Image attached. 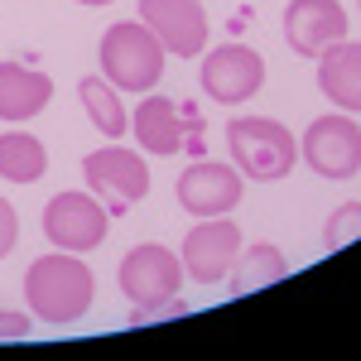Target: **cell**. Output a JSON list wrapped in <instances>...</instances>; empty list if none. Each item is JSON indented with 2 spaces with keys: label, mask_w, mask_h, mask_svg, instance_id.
I'll use <instances>...</instances> for the list:
<instances>
[{
  "label": "cell",
  "mask_w": 361,
  "mask_h": 361,
  "mask_svg": "<svg viewBox=\"0 0 361 361\" xmlns=\"http://www.w3.org/2000/svg\"><path fill=\"white\" fill-rule=\"evenodd\" d=\"M92 299H97V275H92V265H87L82 255L54 246V255L29 260V270H25V304H29V313H34L39 323H49V328H68V323L87 318Z\"/></svg>",
  "instance_id": "1"
},
{
  "label": "cell",
  "mask_w": 361,
  "mask_h": 361,
  "mask_svg": "<svg viewBox=\"0 0 361 361\" xmlns=\"http://www.w3.org/2000/svg\"><path fill=\"white\" fill-rule=\"evenodd\" d=\"M226 149H231V164L241 169L250 183H279L299 164V135L284 121H270V116L226 121Z\"/></svg>",
  "instance_id": "2"
},
{
  "label": "cell",
  "mask_w": 361,
  "mask_h": 361,
  "mask_svg": "<svg viewBox=\"0 0 361 361\" xmlns=\"http://www.w3.org/2000/svg\"><path fill=\"white\" fill-rule=\"evenodd\" d=\"M164 44L140 25V20H121L102 34L97 44V63H102V78L116 87V92H130V97H145L154 92L159 78H164Z\"/></svg>",
  "instance_id": "3"
},
{
  "label": "cell",
  "mask_w": 361,
  "mask_h": 361,
  "mask_svg": "<svg viewBox=\"0 0 361 361\" xmlns=\"http://www.w3.org/2000/svg\"><path fill=\"white\" fill-rule=\"evenodd\" d=\"M299 159H304L318 178L342 183L361 173V126L352 111H328L318 121H308V130L299 135Z\"/></svg>",
  "instance_id": "4"
},
{
  "label": "cell",
  "mask_w": 361,
  "mask_h": 361,
  "mask_svg": "<svg viewBox=\"0 0 361 361\" xmlns=\"http://www.w3.org/2000/svg\"><path fill=\"white\" fill-rule=\"evenodd\" d=\"M82 178L87 188L106 202V212H126V207H135L140 197L149 193V164H145V149H130V145H102V149H92L82 159Z\"/></svg>",
  "instance_id": "5"
},
{
  "label": "cell",
  "mask_w": 361,
  "mask_h": 361,
  "mask_svg": "<svg viewBox=\"0 0 361 361\" xmlns=\"http://www.w3.org/2000/svg\"><path fill=\"white\" fill-rule=\"evenodd\" d=\"M106 231H111L106 202L92 193V188H87V193H78V188L54 193L49 207H44V236H49V246H58V250L92 255V250L106 241Z\"/></svg>",
  "instance_id": "6"
},
{
  "label": "cell",
  "mask_w": 361,
  "mask_h": 361,
  "mask_svg": "<svg viewBox=\"0 0 361 361\" xmlns=\"http://www.w3.org/2000/svg\"><path fill=\"white\" fill-rule=\"evenodd\" d=\"M197 82L207 92V102H222V106H241L250 102L260 87H265V58L255 54L250 44H217V49H202V73Z\"/></svg>",
  "instance_id": "7"
},
{
  "label": "cell",
  "mask_w": 361,
  "mask_h": 361,
  "mask_svg": "<svg viewBox=\"0 0 361 361\" xmlns=\"http://www.w3.org/2000/svg\"><path fill=\"white\" fill-rule=\"evenodd\" d=\"M241 246H246V241H241V226L231 222V212H226V217H202V222L188 226L183 250H178L183 275L193 279V284H222V279L231 275Z\"/></svg>",
  "instance_id": "8"
},
{
  "label": "cell",
  "mask_w": 361,
  "mask_h": 361,
  "mask_svg": "<svg viewBox=\"0 0 361 361\" xmlns=\"http://www.w3.org/2000/svg\"><path fill=\"white\" fill-rule=\"evenodd\" d=\"M241 193H246V173L236 164H217V159L188 164L173 183V197L188 217H226V212H236Z\"/></svg>",
  "instance_id": "9"
},
{
  "label": "cell",
  "mask_w": 361,
  "mask_h": 361,
  "mask_svg": "<svg viewBox=\"0 0 361 361\" xmlns=\"http://www.w3.org/2000/svg\"><path fill=\"white\" fill-rule=\"evenodd\" d=\"M183 279H188L183 275V260L169 246H159V241H140V246H130L126 260H121V294L135 308L173 299V294L183 289Z\"/></svg>",
  "instance_id": "10"
},
{
  "label": "cell",
  "mask_w": 361,
  "mask_h": 361,
  "mask_svg": "<svg viewBox=\"0 0 361 361\" xmlns=\"http://www.w3.org/2000/svg\"><path fill=\"white\" fill-rule=\"evenodd\" d=\"M140 25L149 29L169 58H202L207 49V10L202 0H140Z\"/></svg>",
  "instance_id": "11"
},
{
  "label": "cell",
  "mask_w": 361,
  "mask_h": 361,
  "mask_svg": "<svg viewBox=\"0 0 361 361\" xmlns=\"http://www.w3.org/2000/svg\"><path fill=\"white\" fill-rule=\"evenodd\" d=\"M347 39V5L342 0H289L284 10V44L299 58H318Z\"/></svg>",
  "instance_id": "12"
},
{
  "label": "cell",
  "mask_w": 361,
  "mask_h": 361,
  "mask_svg": "<svg viewBox=\"0 0 361 361\" xmlns=\"http://www.w3.org/2000/svg\"><path fill=\"white\" fill-rule=\"evenodd\" d=\"M130 135L140 140V149L145 154H154V159H169V154H178L183 145H188V121L183 111L159 97V92H145V102H135V111H130Z\"/></svg>",
  "instance_id": "13"
},
{
  "label": "cell",
  "mask_w": 361,
  "mask_h": 361,
  "mask_svg": "<svg viewBox=\"0 0 361 361\" xmlns=\"http://www.w3.org/2000/svg\"><path fill=\"white\" fill-rule=\"evenodd\" d=\"M313 63H318V92L333 102V111L361 116V39H342Z\"/></svg>",
  "instance_id": "14"
},
{
  "label": "cell",
  "mask_w": 361,
  "mask_h": 361,
  "mask_svg": "<svg viewBox=\"0 0 361 361\" xmlns=\"http://www.w3.org/2000/svg\"><path fill=\"white\" fill-rule=\"evenodd\" d=\"M54 102V78L25 68V63H0V121L25 126Z\"/></svg>",
  "instance_id": "15"
},
{
  "label": "cell",
  "mask_w": 361,
  "mask_h": 361,
  "mask_svg": "<svg viewBox=\"0 0 361 361\" xmlns=\"http://www.w3.org/2000/svg\"><path fill=\"white\" fill-rule=\"evenodd\" d=\"M126 92H116L102 73H92L78 82V102H82L87 121L97 126V135L102 140H126L130 135V111H126V102H121Z\"/></svg>",
  "instance_id": "16"
},
{
  "label": "cell",
  "mask_w": 361,
  "mask_h": 361,
  "mask_svg": "<svg viewBox=\"0 0 361 361\" xmlns=\"http://www.w3.org/2000/svg\"><path fill=\"white\" fill-rule=\"evenodd\" d=\"M289 275V260H284V250L270 246V241H255V246H241L236 255V265H231V299H241V294H255V289H265V284H275V279Z\"/></svg>",
  "instance_id": "17"
},
{
  "label": "cell",
  "mask_w": 361,
  "mask_h": 361,
  "mask_svg": "<svg viewBox=\"0 0 361 361\" xmlns=\"http://www.w3.org/2000/svg\"><path fill=\"white\" fill-rule=\"evenodd\" d=\"M49 173V149L29 130H5L0 135V178L5 183H39Z\"/></svg>",
  "instance_id": "18"
},
{
  "label": "cell",
  "mask_w": 361,
  "mask_h": 361,
  "mask_svg": "<svg viewBox=\"0 0 361 361\" xmlns=\"http://www.w3.org/2000/svg\"><path fill=\"white\" fill-rule=\"evenodd\" d=\"M357 236H361V202H342V207H333V217H328V226H323V246L342 250V246H352Z\"/></svg>",
  "instance_id": "19"
},
{
  "label": "cell",
  "mask_w": 361,
  "mask_h": 361,
  "mask_svg": "<svg viewBox=\"0 0 361 361\" xmlns=\"http://www.w3.org/2000/svg\"><path fill=\"white\" fill-rule=\"evenodd\" d=\"M183 313H188V299H178V294H173V299H159V304H140L135 313H130V323H159V318H183Z\"/></svg>",
  "instance_id": "20"
},
{
  "label": "cell",
  "mask_w": 361,
  "mask_h": 361,
  "mask_svg": "<svg viewBox=\"0 0 361 361\" xmlns=\"http://www.w3.org/2000/svg\"><path fill=\"white\" fill-rule=\"evenodd\" d=\"M15 246H20V212H15V202L0 197V260H5Z\"/></svg>",
  "instance_id": "21"
},
{
  "label": "cell",
  "mask_w": 361,
  "mask_h": 361,
  "mask_svg": "<svg viewBox=\"0 0 361 361\" xmlns=\"http://www.w3.org/2000/svg\"><path fill=\"white\" fill-rule=\"evenodd\" d=\"M29 333V318L25 313H0V342H15V337Z\"/></svg>",
  "instance_id": "22"
},
{
  "label": "cell",
  "mask_w": 361,
  "mask_h": 361,
  "mask_svg": "<svg viewBox=\"0 0 361 361\" xmlns=\"http://www.w3.org/2000/svg\"><path fill=\"white\" fill-rule=\"evenodd\" d=\"M78 5H87V10H102V5H111V0H78Z\"/></svg>",
  "instance_id": "23"
}]
</instances>
